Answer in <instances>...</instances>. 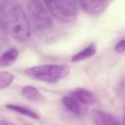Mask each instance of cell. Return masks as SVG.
I'll return each mask as SVG.
<instances>
[{"label": "cell", "mask_w": 125, "mask_h": 125, "mask_svg": "<svg viewBox=\"0 0 125 125\" xmlns=\"http://www.w3.org/2000/svg\"><path fill=\"white\" fill-rule=\"evenodd\" d=\"M0 22L7 34L21 42L31 36L30 25L21 5L15 0H4L0 11Z\"/></svg>", "instance_id": "cell-1"}, {"label": "cell", "mask_w": 125, "mask_h": 125, "mask_svg": "<svg viewBox=\"0 0 125 125\" xmlns=\"http://www.w3.org/2000/svg\"><path fill=\"white\" fill-rule=\"evenodd\" d=\"M69 68L64 64H44L33 66L24 70L28 77L48 83H55L66 77Z\"/></svg>", "instance_id": "cell-2"}, {"label": "cell", "mask_w": 125, "mask_h": 125, "mask_svg": "<svg viewBox=\"0 0 125 125\" xmlns=\"http://www.w3.org/2000/svg\"><path fill=\"white\" fill-rule=\"evenodd\" d=\"M42 2L52 16L61 22H71L77 18L78 0H42Z\"/></svg>", "instance_id": "cell-3"}, {"label": "cell", "mask_w": 125, "mask_h": 125, "mask_svg": "<svg viewBox=\"0 0 125 125\" xmlns=\"http://www.w3.org/2000/svg\"><path fill=\"white\" fill-rule=\"evenodd\" d=\"M28 12L34 27L39 31L49 29L52 24L50 13L41 0H26Z\"/></svg>", "instance_id": "cell-4"}, {"label": "cell", "mask_w": 125, "mask_h": 125, "mask_svg": "<svg viewBox=\"0 0 125 125\" xmlns=\"http://www.w3.org/2000/svg\"><path fill=\"white\" fill-rule=\"evenodd\" d=\"M92 114L96 125H123L115 116L107 112L95 109Z\"/></svg>", "instance_id": "cell-5"}, {"label": "cell", "mask_w": 125, "mask_h": 125, "mask_svg": "<svg viewBox=\"0 0 125 125\" xmlns=\"http://www.w3.org/2000/svg\"><path fill=\"white\" fill-rule=\"evenodd\" d=\"M83 10L91 15H97L105 8L107 0H78Z\"/></svg>", "instance_id": "cell-6"}, {"label": "cell", "mask_w": 125, "mask_h": 125, "mask_svg": "<svg viewBox=\"0 0 125 125\" xmlns=\"http://www.w3.org/2000/svg\"><path fill=\"white\" fill-rule=\"evenodd\" d=\"M69 96L85 105L93 104L96 100L95 95L92 92L84 88L75 89L69 93Z\"/></svg>", "instance_id": "cell-7"}, {"label": "cell", "mask_w": 125, "mask_h": 125, "mask_svg": "<svg viewBox=\"0 0 125 125\" xmlns=\"http://www.w3.org/2000/svg\"><path fill=\"white\" fill-rule=\"evenodd\" d=\"M64 105L71 112L78 116H83L87 114L88 108L74 98L69 96H65L62 99Z\"/></svg>", "instance_id": "cell-8"}, {"label": "cell", "mask_w": 125, "mask_h": 125, "mask_svg": "<svg viewBox=\"0 0 125 125\" xmlns=\"http://www.w3.org/2000/svg\"><path fill=\"white\" fill-rule=\"evenodd\" d=\"M19 55L18 50L12 48L3 53L0 57V67H5L12 64Z\"/></svg>", "instance_id": "cell-9"}, {"label": "cell", "mask_w": 125, "mask_h": 125, "mask_svg": "<svg viewBox=\"0 0 125 125\" xmlns=\"http://www.w3.org/2000/svg\"><path fill=\"white\" fill-rule=\"evenodd\" d=\"M21 92L26 99L32 102H38L42 98V95L40 91L32 86H26L22 87Z\"/></svg>", "instance_id": "cell-10"}, {"label": "cell", "mask_w": 125, "mask_h": 125, "mask_svg": "<svg viewBox=\"0 0 125 125\" xmlns=\"http://www.w3.org/2000/svg\"><path fill=\"white\" fill-rule=\"evenodd\" d=\"M96 46L95 44H91L84 48L72 57V61L78 62L87 59L93 56L96 52Z\"/></svg>", "instance_id": "cell-11"}, {"label": "cell", "mask_w": 125, "mask_h": 125, "mask_svg": "<svg viewBox=\"0 0 125 125\" xmlns=\"http://www.w3.org/2000/svg\"><path fill=\"white\" fill-rule=\"evenodd\" d=\"M6 107L9 110L14 111L21 115H23L25 116H26L34 120H38L40 118L39 115L37 114L36 113L33 112V111L28 108H25L20 105L8 104L6 105Z\"/></svg>", "instance_id": "cell-12"}, {"label": "cell", "mask_w": 125, "mask_h": 125, "mask_svg": "<svg viewBox=\"0 0 125 125\" xmlns=\"http://www.w3.org/2000/svg\"><path fill=\"white\" fill-rule=\"evenodd\" d=\"M14 80L13 75L7 71H0V89L8 86Z\"/></svg>", "instance_id": "cell-13"}, {"label": "cell", "mask_w": 125, "mask_h": 125, "mask_svg": "<svg viewBox=\"0 0 125 125\" xmlns=\"http://www.w3.org/2000/svg\"><path fill=\"white\" fill-rule=\"evenodd\" d=\"M125 40H121L115 46V51L118 53H123L125 49Z\"/></svg>", "instance_id": "cell-14"}, {"label": "cell", "mask_w": 125, "mask_h": 125, "mask_svg": "<svg viewBox=\"0 0 125 125\" xmlns=\"http://www.w3.org/2000/svg\"><path fill=\"white\" fill-rule=\"evenodd\" d=\"M6 32L0 22V45L4 42L6 39Z\"/></svg>", "instance_id": "cell-15"}, {"label": "cell", "mask_w": 125, "mask_h": 125, "mask_svg": "<svg viewBox=\"0 0 125 125\" xmlns=\"http://www.w3.org/2000/svg\"><path fill=\"white\" fill-rule=\"evenodd\" d=\"M0 125H16L7 120H1L0 121Z\"/></svg>", "instance_id": "cell-16"}, {"label": "cell", "mask_w": 125, "mask_h": 125, "mask_svg": "<svg viewBox=\"0 0 125 125\" xmlns=\"http://www.w3.org/2000/svg\"><path fill=\"white\" fill-rule=\"evenodd\" d=\"M4 0H0V9H1L2 5V4H3V2Z\"/></svg>", "instance_id": "cell-17"}, {"label": "cell", "mask_w": 125, "mask_h": 125, "mask_svg": "<svg viewBox=\"0 0 125 125\" xmlns=\"http://www.w3.org/2000/svg\"></svg>", "instance_id": "cell-18"}]
</instances>
